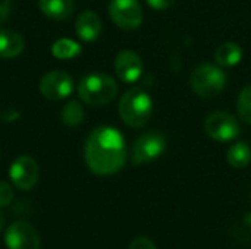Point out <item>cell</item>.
<instances>
[{"mask_svg": "<svg viewBox=\"0 0 251 249\" xmlns=\"http://www.w3.org/2000/svg\"><path fill=\"white\" fill-rule=\"evenodd\" d=\"M87 167L99 176L118 173L126 161V148L122 134L110 126L96 128L84 145Z\"/></svg>", "mask_w": 251, "mask_h": 249, "instance_id": "obj_1", "label": "cell"}, {"mask_svg": "<svg viewBox=\"0 0 251 249\" xmlns=\"http://www.w3.org/2000/svg\"><path fill=\"white\" fill-rule=\"evenodd\" d=\"M118 112L125 125L131 128H141L151 116L153 103L146 91L140 88H131L121 97Z\"/></svg>", "mask_w": 251, "mask_h": 249, "instance_id": "obj_2", "label": "cell"}, {"mask_svg": "<svg viewBox=\"0 0 251 249\" xmlns=\"http://www.w3.org/2000/svg\"><path fill=\"white\" fill-rule=\"evenodd\" d=\"M118 94L116 81L106 73L85 75L78 84L79 98L90 106H106Z\"/></svg>", "mask_w": 251, "mask_h": 249, "instance_id": "obj_3", "label": "cell"}, {"mask_svg": "<svg viewBox=\"0 0 251 249\" xmlns=\"http://www.w3.org/2000/svg\"><path fill=\"white\" fill-rule=\"evenodd\" d=\"M191 90L201 98H213L219 95L226 85V73L221 66L203 63L194 69L190 78Z\"/></svg>", "mask_w": 251, "mask_h": 249, "instance_id": "obj_4", "label": "cell"}, {"mask_svg": "<svg viewBox=\"0 0 251 249\" xmlns=\"http://www.w3.org/2000/svg\"><path fill=\"white\" fill-rule=\"evenodd\" d=\"M204 132L218 142H229L238 138L241 128L234 114L228 112H213L204 120Z\"/></svg>", "mask_w": 251, "mask_h": 249, "instance_id": "obj_5", "label": "cell"}, {"mask_svg": "<svg viewBox=\"0 0 251 249\" xmlns=\"http://www.w3.org/2000/svg\"><path fill=\"white\" fill-rule=\"evenodd\" d=\"M166 150V138L157 132H146L141 136L137 138L132 147V156L131 161L135 166L144 164V163H151L156 158H159Z\"/></svg>", "mask_w": 251, "mask_h": 249, "instance_id": "obj_6", "label": "cell"}, {"mask_svg": "<svg viewBox=\"0 0 251 249\" xmlns=\"http://www.w3.org/2000/svg\"><path fill=\"white\" fill-rule=\"evenodd\" d=\"M109 15L116 26L126 31L137 29L143 22V9L138 0H112Z\"/></svg>", "mask_w": 251, "mask_h": 249, "instance_id": "obj_7", "label": "cell"}, {"mask_svg": "<svg viewBox=\"0 0 251 249\" xmlns=\"http://www.w3.org/2000/svg\"><path fill=\"white\" fill-rule=\"evenodd\" d=\"M9 178L13 186L21 191L32 189L40 178V169L37 161L29 156L18 157L9 167Z\"/></svg>", "mask_w": 251, "mask_h": 249, "instance_id": "obj_8", "label": "cell"}, {"mask_svg": "<svg viewBox=\"0 0 251 249\" xmlns=\"http://www.w3.org/2000/svg\"><path fill=\"white\" fill-rule=\"evenodd\" d=\"M74 91L72 78L63 70H51L40 81V92L53 101L69 97Z\"/></svg>", "mask_w": 251, "mask_h": 249, "instance_id": "obj_9", "label": "cell"}, {"mask_svg": "<svg viewBox=\"0 0 251 249\" xmlns=\"http://www.w3.org/2000/svg\"><path fill=\"white\" fill-rule=\"evenodd\" d=\"M7 249H40V236L37 230L25 222H15L4 233Z\"/></svg>", "mask_w": 251, "mask_h": 249, "instance_id": "obj_10", "label": "cell"}, {"mask_svg": "<svg viewBox=\"0 0 251 249\" xmlns=\"http://www.w3.org/2000/svg\"><path fill=\"white\" fill-rule=\"evenodd\" d=\"M115 72L122 82L132 84L143 73V60L135 51L122 50L115 59Z\"/></svg>", "mask_w": 251, "mask_h": 249, "instance_id": "obj_11", "label": "cell"}, {"mask_svg": "<svg viewBox=\"0 0 251 249\" xmlns=\"http://www.w3.org/2000/svg\"><path fill=\"white\" fill-rule=\"evenodd\" d=\"M75 32L85 43L96 41L101 34V21L99 15L93 10H84L76 18Z\"/></svg>", "mask_w": 251, "mask_h": 249, "instance_id": "obj_12", "label": "cell"}, {"mask_svg": "<svg viewBox=\"0 0 251 249\" xmlns=\"http://www.w3.org/2000/svg\"><path fill=\"white\" fill-rule=\"evenodd\" d=\"M25 47L21 34L12 29H0V59L18 57Z\"/></svg>", "mask_w": 251, "mask_h": 249, "instance_id": "obj_13", "label": "cell"}, {"mask_svg": "<svg viewBox=\"0 0 251 249\" xmlns=\"http://www.w3.org/2000/svg\"><path fill=\"white\" fill-rule=\"evenodd\" d=\"M38 6L46 16L57 21L68 19L75 9L74 0H38Z\"/></svg>", "mask_w": 251, "mask_h": 249, "instance_id": "obj_14", "label": "cell"}, {"mask_svg": "<svg viewBox=\"0 0 251 249\" xmlns=\"http://www.w3.org/2000/svg\"><path fill=\"white\" fill-rule=\"evenodd\" d=\"M243 59V48L240 44L228 41L221 44L215 51V62L221 68H231L241 62Z\"/></svg>", "mask_w": 251, "mask_h": 249, "instance_id": "obj_15", "label": "cell"}, {"mask_svg": "<svg viewBox=\"0 0 251 249\" xmlns=\"http://www.w3.org/2000/svg\"><path fill=\"white\" fill-rule=\"evenodd\" d=\"M226 160L234 169H244L251 161V148L247 142H235L226 153Z\"/></svg>", "mask_w": 251, "mask_h": 249, "instance_id": "obj_16", "label": "cell"}, {"mask_svg": "<svg viewBox=\"0 0 251 249\" xmlns=\"http://www.w3.org/2000/svg\"><path fill=\"white\" fill-rule=\"evenodd\" d=\"M79 53H81L79 44L75 43L74 40H69V38H60V40L54 41L53 45H51V54L56 59H60V60L74 59Z\"/></svg>", "mask_w": 251, "mask_h": 249, "instance_id": "obj_17", "label": "cell"}, {"mask_svg": "<svg viewBox=\"0 0 251 249\" xmlns=\"http://www.w3.org/2000/svg\"><path fill=\"white\" fill-rule=\"evenodd\" d=\"M84 109L82 106L78 103V101H69L63 109H62V113H60V117H62V122L66 125V126H78L84 122Z\"/></svg>", "mask_w": 251, "mask_h": 249, "instance_id": "obj_18", "label": "cell"}, {"mask_svg": "<svg viewBox=\"0 0 251 249\" xmlns=\"http://www.w3.org/2000/svg\"><path fill=\"white\" fill-rule=\"evenodd\" d=\"M237 109L240 117L246 123H251V85H247L241 90L237 101Z\"/></svg>", "mask_w": 251, "mask_h": 249, "instance_id": "obj_19", "label": "cell"}, {"mask_svg": "<svg viewBox=\"0 0 251 249\" xmlns=\"http://www.w3.org/2000/svg\"><path fill=\"white\" fill-rule=\"evenodd\" d=\"M13 200V188L10 186V183L0 181V208L1 207H7Z\"/></svg>", "mask_w": 251, "mask_h": 249, "instance_id": "obj_20", "label": "cell"}, {"mask_svg": "<svg viewBox=\"0 0 251 249\" xmlns=\"http://www.w3.org/2000/svg\"><path fill=\"white\" fill-rule=\"evenodd\" d=\"M128 249H157L149 238H135Z\"/></svg>", "mask_w": 251, "mask_h": 249, "instance_id": "obj_21", "label": "cell"}, {"mask_svg": "<svg viewBox=\"0 0 251 249\" xmlns=\"http://www.w3.org/2000/svg\"><path fill=\"white\" fill-rule=\"evenodd\" d=\"M12 3L10 0H0V26L7 21L9 13H10Z\"/></svg>", "mask_w": 251, "mask_h": 249, "instance_id": "obj_22", "label": "cell"}, {"mask_svg": "<svg viewBox=\"0 0 251 249\" xmlns=\"http://www.w3.org/2000/svg\"><path fill=\"white\" fill-rule=\"evenodd\" d=\"M146 1L150 7H153L156 10H165V9L171 7L175 0H146Z\"/></svg>", "mask_w": 251, "mask_h": 249, "instance_id": "obj_23", "label": "cell"}, {"mask_svg": "<svg viewBox=\"0 0 251 249\" xmlns=\"http://www.w3.org/2000/svg\"><path fill=\"white\" fill-rule=\"evenodd\" d=\"M3 226H4V217H3V214L0 211V230L3 229Z\"/></svg>", "mask_w": 251, "mask_h": 249, "instance_id": "obj_24", "label": "cell"}]
</instances>
